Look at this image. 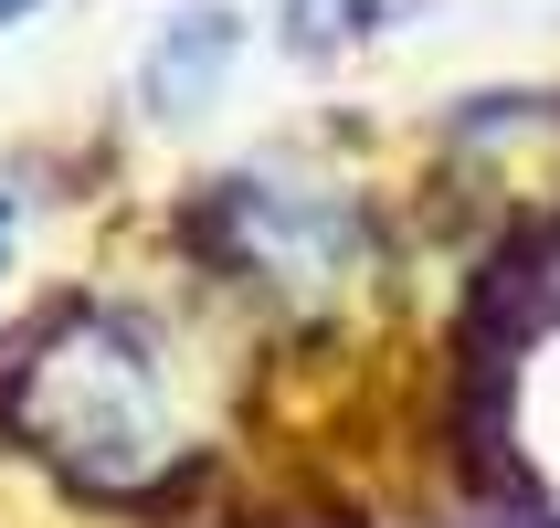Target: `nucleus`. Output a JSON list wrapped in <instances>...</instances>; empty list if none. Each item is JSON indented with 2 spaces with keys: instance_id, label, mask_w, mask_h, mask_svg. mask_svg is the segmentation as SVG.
<instances>
[{
  "instance_id": "obj_1",
  "label": "nucleus",
  "mask_w": 560,
  "mask_h": 528,
  "mask_svg": "<svg viewBox=\"0 0 560 528\" xmlns=\"http://www.w3.org/2000/svg\"><path fill=\"white\" fill-rule=\"evenodd\" d=\"M11 423H22L43 455H63L95 497H127V486L170 455V444H159V360H149V339L117 328V317H95V307H63L54 328L22 349Z\"/></svg>"
},
{
  "instance_id": "obj_2",
  "label": "nucleus",
  "mask_w": 560,
  "mask_h": 528,
  "mask_svg": "<svg viewBox=\"0 0 560 528\" xmlns=\"http://www.w3.org/2000/svg\"><path fill=\"white\" fill-rule=\"evenodd\" d=\"M22 11H32V0H0V22H22Z\"/></svg>"
},
{
  "instance_id": "obj_3",
  "label": "nucleus",
  "mask_w": 560,
  "mask_h": 528,
  "mask_svg": "<svg viewBox=\"0 0 560 528\" xmlns=\"http://www.w3.org/2000/svg\"><path fill=\"white\" fill-rule=\"evenodd\" d=\"M0 254H11V212H0Z\"/></svg>"
}]
</instances>
